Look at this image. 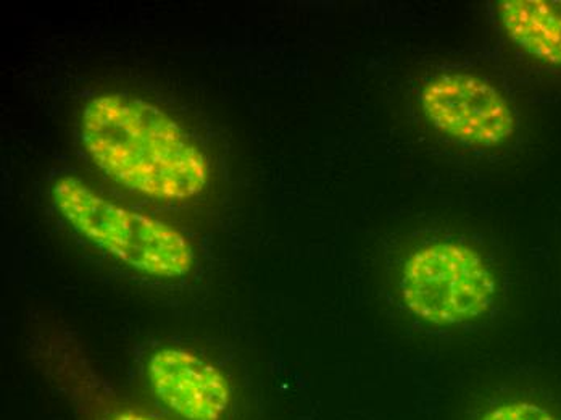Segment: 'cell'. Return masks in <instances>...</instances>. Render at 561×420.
<instances>
[{
	"mask_svg": "<svg viewBox=\"0 0 561 420\" xmlns=\"http://www.w3.org/2000/svg\"><path fill=\"white\" fill-rule=\"evenodd\" d=\"M495 295L491 265L463 242H430L403 262L400 296L409 313L427 326L473 322L489 313Z\"/></svg>",
	"mask_w": 561,
	"mask_h": 420,
	"instance_id": "3",
	"label": "cell"
},
{
	"mask_svg": "<svg viewBox=\"0 0 561 420\" xmlns=\"http://www.w3.org/2000/svg\"><path fill=\"white\" fill-rule=\"evenodd\" d=\"M81 138L102 172L153 200H190L204 191L210 177L197 143L162 109L142 99H91L81 117Z\"/></svg>",
	"mask_w": 561,
	"mask_h": 420,
	"instance_id": "1",
	"label": "cell"
},
{
	"mask_svg": "<svg viewBox=\"0 0 561 420\" xmlns=\"http://www.w3.org/2000/svg\"><path fill=\"white\" fill-rule=\"evenodd\" d=\"M426 121L454 141L497 148L513 138L516 115L497 87L473 73H443L420 91Z\"/></svg>",
	"mask_w": 561,
	"mask_h": 420,
	"instance_id": "4",
	"label": "cell"
},
{
	"mask_svg": "<svg viewBox=\"0 0 561 420\" xmlns=\"http://www.w3.org/2000/svg\"><path fill=\"white\" fill-rule=\"evenodd\" d=\"M53 197L81 237L133 271L178 279L193 269V246L184 235L156 218L116 206L77 177L58 179Z\"/></svg>",
	"mask_w": 561,
	"mask_h": 420,
	"instance_id": "2",
	"label": "cell"
},
{
	"mask_svg": "<svg viewBox=\"0 0 561 420\" xmlns=\"http://www.w3.org/2000/svg\"><path fill=\"white\" fill-rule=\"evenodd\" d=\"M497 16L518 49L540 64L561 68V0H502Z\"/></svg>",
	"mask_w": 561,
	"mask_h": 420,
	"instance_id": "6",
	"label": "cell"
},
{
	"mask_svg": "<svg viewBox=\"0 0 561 420\" xmlns=\"http://www.w3.org/2000/svg\"><path fill=\"white\" fill-rule=\"evenodd\" d=\"M479 420H561V418L539 402L512 399V401L492 406Z\"/></svg>",
	"mask_w": 561,
	"mask_h": 420,
	"instance_id": "7",
	"label": "cell"
},
{
	"mask_svg": "<svg viewBox=\"0 0 561 420\" xmlns=\"http://www.w3.org/2000/svg\"><path fill=\"white\" fill-rule=\"evenodd\" d=\"M150 390L183 420H224L231 408V387L217 365L178 348H163L147 362Z\"/></svg>",
	"mask_w": 561,
	"mask_h": 420,
	"instance_id": "5",
	"label": "cell"
},
{
	"mask_svg": "<svg viewBox=\"0 0 561 420\" xmlns=\"http://www.w3.org/2000/svg\"><path fill=\"white\" fill-rule=\"evenodd\" d=\"M108 420H159V419L150 418V416L142 415V412L131 411V409H128V411L116 412V415H113L112 418Z\"/></svg>",
	"mask_w": 561,
	"mask_h": 420,
	"instance_id": "8",
	"label": "cell"
}]
</instances>
